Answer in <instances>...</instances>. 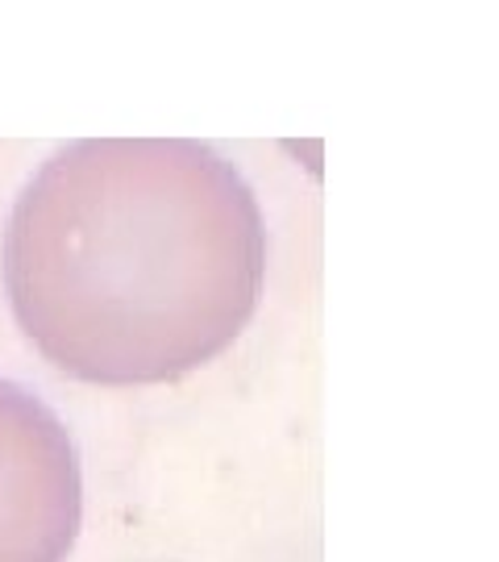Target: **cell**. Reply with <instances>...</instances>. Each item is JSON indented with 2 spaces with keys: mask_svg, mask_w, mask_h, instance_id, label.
Returning <instances> with one entry per match:
<instances>
[{
  "mask_svg": "<svg viewBox=\"0 0 499 562\" xmlns=\"http://www.w3.org/2000/svg\"><path fill=\"white\" fill-rule=\"evenodd\" d=\"M80 521L83 475L67 425L0 375V562H67Z\"/></svg>",
  "mask_w": 499,
  "mask_h": 562,
  "instance_id": "7a4b0ae2",
  "label": "cell"
},
{
  "mask_svg": "<svg viewBox=\"0 0 499 562\" xmlns=\"http://www.w3.org/2000/svg\"><path fill=\"white\" fill-rule=\"evenodd\" d=\"M0 280L55 371L97 387L175 383L254 322L266 222L208 142L80 138L18 192Z\"/></svg>",
  "mask_w": 499,
  "mask_h": 562,
  "instance_id": "6da1fadb",
  "label": "cell"
}]
</instances>
